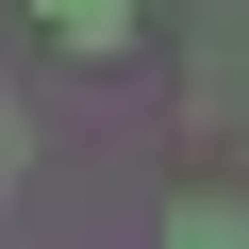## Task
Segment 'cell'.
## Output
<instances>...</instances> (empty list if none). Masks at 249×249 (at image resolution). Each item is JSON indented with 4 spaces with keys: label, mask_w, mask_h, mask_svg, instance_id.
I'll list each match as a JSON object with an SVG mask.
<instances>
[{
    "label": "cell",
    "mask_w": 249,
    "mask_h": 249,
    "mask_svg": "<svg viewBox=\"0 0 249 249\" xmlns=\"http://www.w3.org/2000/svg\"><path fill=\"white\" fill-rule=\"evenodd\" d=\"M166 249H249V199H232V183H199V199H166Z\"/></svg>",
    "instance_id": "1"
},
{
    "label": "cell",
    "mask_w": 249,
    "mask_h": 249,
    "mask_svg": "<svg viewBox=\"0 0 249 249\" xmlns=\"http://www.w3.org/2000/svg\"><path fill=\"white\" fill-rule=\"evenodd\" d=\"M34 17H50L67 50H116V34H133V0H34Z\"/></svg>",
    "instance_id": "2"
},
{
    "label": "cell",
    "mask_w": 249,
    "mask_h": 249,
    "mask_svg": "<svg viewBox=\"0 0 249 249\" xmlns=\"http://www.w3.org/2000/svg\"><path fill=\"white\" fill-rule=\"evenodd\" d=\"M17 166H34V116H17V100H0V183H17Z\"/></svg>",
    "instance_id": "3"
}]
</instances>
